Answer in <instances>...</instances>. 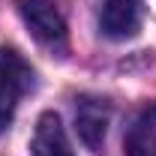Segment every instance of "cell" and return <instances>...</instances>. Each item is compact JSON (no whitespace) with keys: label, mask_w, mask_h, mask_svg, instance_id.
<instances>
[{"label":"cell","mask_w":156,"mask_h":156,"mask_svg":"<svg viewBox=\"0 0 156 156\" xmlns=\"http://www.w3.org/2000/svg\"><path fill=\"white\" fill-rule=\"evenodd\" d=\"M144 21V3L141 0H105L99 27L108 39H132Z\"/></svg>","instance_id":"obj_2"},{"label":"cell","mask_w":156,"mask_h":156,"mask_svg":"<svg viewBox=\"0 0 156 156\" xmlns=\"http://www.w3.org/2000/svg\"><path fill=\"white\" fill-rule=\"evenodd\" d=\"M18 93L15 90H9L6 84H0V129L12 120V114H15V102H18Z\"/></svg>","instance_id":"obj_7"},{"label":"cell","mask_w":156,"mask_h":156,"mask_svg":"<svg viewBox=\"0 0 156 156\" xmlns=\"http://www.w3.org/2000/svg\"><path fill=\"white\" fill-rule=\"evenodd\" d=\"M18 12L42 45L54 48L66 42V21L57 9V0H18Z\"/></svg>","instance_id":"obj_1"},{"label":"cell","mask_w":156,"mask_h":156,"mask_svg":"<svg viewBox=\"0 0 156 156\" xmlns=\"http://www.w3.org/2000/svg\"><path fill=\"white\" fill-rule=\"evenodd\" d=\"M126 156H156V105L141 111L126 138Z\"/></svg>","instance_id":"obj_6"},{"label":"cell","mask_w":156,"mask_h":156,"mask_svg":"<svg viewBox=\"0 0 156 156\" xmlns=\"http://www.w3.org/2000/svg\"><path fill=\"white\" fill-rule=\"evenodd\" d=\"M0 84L15 90L18 96L30 93L36 87V72L15 48H0Z\"/></svg>","instance_id":"obj_5"},{"label":"cell","mask_w":156,"mask_h":156,"mask_svg":"<svg viewBox=\"0 0 156 156\" xmlns=\"http://www.w3.org/2000/svg\"><path fill=\"white\" fill-rule=\"evenodd\" d=\"M75 123L84 144L99 153L105 144V132H108V105L102 99H81L75 108Z\"/></svg>","instance_id":"obj_3"},{"label":"cell","mask_w":156,"mask_h":156,"mask_svg":"<svg viewBox=\"0 0 156 156\" xmlns=\"http://www.w3.org/2000/svg\"><path fill=\"white\" fill-rule=\"evenodd\" d=\"M33 156H75L69 135L60 123L54 111H45L36 120V132H33Z\"/></svg>","instance_id":"obj_4"}]
</instances>
